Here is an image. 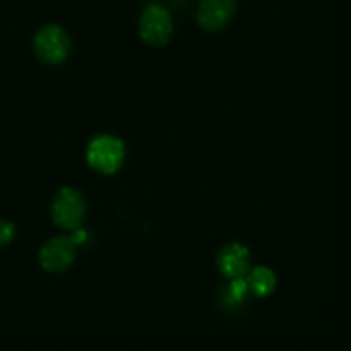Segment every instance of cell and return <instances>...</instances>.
<instances>
[{"mask_svg": "<svg viewBox=\"0 0 351 351\" xmlns=\"http://www.w3.org/2000/svg\"><path fill=\"white\" fill-rule=\"evenodd\" d=\"M88 164L104 174H112L124 158V143L114 136H99L88 147Z\"/></svg>", "mask_w": 351, "mask_h": 351, "instance_id": "cell-1", "label": "cell"}, {"mask_svg": "<svg viewBox=\"0 0 351 351\" xmlns=\"http://www.w3.org/2000/svg\"><path fill=\"white\" fill-rule=\"evenodd\" d=\"M35 52L43 62L60 64L71 52L69 36L60 26H45L35 36Z\"/></svg>", "mask_w": 351, "mask_h": 351, "instance_id": "cell-2", "label": "cell"}, {"mask_svg": "<svg viewBox=\"0 0 351 351\" xmlns=\"http://www.w3.org/2000/svg\"><path fill=\"white\" fill-rule=\"evenodd\" d=\"M86 212V204L80 191L74 188H64L57 193L52 205V217L59 228L77 229Z\"/></svg>", "mask_w": 351, "mask_h": 351, "instance_id": "cell-3", "label": "cell"}, {"mask_svg": "<svg viewBox=\"0 0 351 351\" xmlns=\"http://www.w3.org/2000/svg\"><path fill=\"white\" fill-rule=\"evenodd\" d=\"M80 236H59L52 238L40 250V263L49 272H62L73 263L76 256V245Z\"/></svg>", "mask_w": 351, "mask_h": 351, "instance_id": "cell-4", "label": "cell"}, {"mask_svg": "<svg viewBox=\"0 0 351 351\" xmlns=\"http://www.w3.org/2000/svg\"><path fill=\"white\" fill-rule=\"evenodd\" d=\"M172 21L169 12L160 5H150L140 19V35L150 45H164L171 38Z\"/></svg>", "mask_w": 351, "mask_h": 351, "instance_id": "cell-5", "label": "cell"}, {"mask_svg": "<svg viewBox=\"0 0 351 351\" xmlns=\"http://www.w3.org/2000/svg\"><path fill=\"white\" fill-rule=\"evenodd\" d=\"M234 9V0H202L198 8V23L208 32H217L228 25Z\"/></svg>", "mask_w": 351, "mask_h": 351, "instance_id": "cell-6", "label": "cell"}, {"mask_svg": "<svg viewBox=\"0 0 351 351\" xmlns=\"http://www.w3.org/2000/svg\"><path fill=\"white\" fill-rule=\"evenodd\" d=\"M219 269L231 279H241L250 269V253L245 246L232 243L219 253Z\"/></svg>", "mask_w": 351, "mask_h": 351, "instance_id": "cell-7", "label": "cell"}, {"mask_svg": "<svg viewBox=\"0 0 351 351\" xmlns=\"http://www.w3.org/2000/svg\"><path fill=\"white\" fill-rule=\"evenodd\" d=\"M246 286L248 291H252L256 296H267L269 293L274 291L276 288V276L272 274L271 269L256 267L246 276Z\"/></svg>", "mask_w": 351, "mask_h": 351, "instance_id": "cell-8", "label": "cell"}, {"mask_svg": "<svg viewBox=\"0 0 351 351\" xmlns=\"http://www.w3.org/2000/svg\"><path fill=\"white\" fill-rule=\"evenodd\" d=\"M14 238V224L8 221H0V246L8 245Z\"/></svg>", "mask_w": 351, "mask_h": 351, "instance_id": "cell-9", "label": "cell"}]
</instances>
